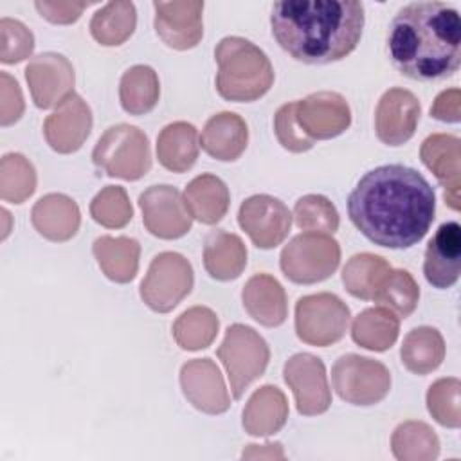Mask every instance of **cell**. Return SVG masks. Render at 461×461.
<instances>
[{
  "mask_svg": "<svg viewBox=\"0 0 461 461\" xmlns=\"http://www.w3.org/2000/svg\"><path fill=\"white\" fill-rule=\"evenodd\" d=\"M160 164L175 173L189 169L198 155V133L189 122L167 124L157 139Z\"/></svg>",
  "mask_w": 461,
  "mask_h": 461,
  "instance_id": "obj_23",
  "label": "cell"
},
{
  "mask_svg": "<svg viewBox=\"0 0 461 461\" xmlns=\"http://www.w3.org/2000/svg\"><path fill=\"white\" fill-rule=\"evenodd\" d=\"M295 119L310 139H331L351 122L346 99L335 92L312 94L295 104Z\"/></svg>",
  "mask_w": 461,
  "mask_h": 461,
  "instance_id": "obj_13",
  "label": "cell"
},
{
  "mask_svg": "<svg viewBox=\"0 0 461 461\" xmlns=\"http://www.w3.org/2000/svg\"><path fill=\"white\" fill-rule=\"evenodd\" d=\"M180 380L184 394L194 407L205 412H221L229 407L220 371L209 358L185 364L182 367Z\"/></svg>",
  "mask_w": 461,
  "mask_h": 461,
  "instance_id": "obj_20",
  "label": "cell"
},
{
  "mask_svg": "<svg viewBox=\"0 0 461 461\" xmlns=\"http://www.w3.org/2000/svg\"><path fill=\"white\" fill-rule=\"evenodd\" d=\"M184 203L189 214L202 223H216L229 207L227 185L212 175L196 176L184 193Z\"/></svg>",
  "mask_w": 461,
  "mask_h": 461,
  "instance_id": "obj_24",
  "label": "cell"
},
{
  "mask_svg": "<svg viewBox=\"0 0 461 461\" xmlns=\"http://www.w3.org/2000/svg\"><path fill=\"white\" fill-rule=\"evenodd\" d=\"M348 214L371 243L409 249L434 221L436 193L420 171L384 164L360 176L348 196Z\"/></svg>",
  "mask_w": 461,
  "mask_h": 461,
  "instance_id": "obj_1",
  "label": "cell"
},
{
  "mask_svg": "<svg viewBox=\"0 0 461 461\" xmlns=\"http://www.w3.org/2000/svg\"><path fill=\"white\" fill-rule=\"evenodd\" d=\"M420 299V288L407 270H387L380 279L373 301L398 317H407L414 312Z\"/></svg>",
  "mask_w": 461,
  "mask_h": 461,
  "instance_id": "obj_29",
  "label": "cell"
},
{
  "mask_svg": "<svg viewBox=\"0 0 461 461\" xmlns=\"http://www.w3.org/2000/svg\"><path fill=\"white\" fill-rule=\"evenodd\" d=\"M155 31L175 49H191L202 38L203 2H153Z\"/></svg>",
  "mask_w": 461,
  "mask_h": 461,
  "instance_id": "obj_17",
  "label": "cell"
},
{
  "mask_svg": "<svg viewBox=\"0 0 461 461\" xmlns=\"http://www.w3.org/2000/svg\"><path fill=\"white\" fill-rule=\"evenodd\" d=\"M148 230L158 238H180L191 227V216L180 193L171 185H153L139 198Z\"/></svg>",
  "mask_w": 461,
  "mask_h": 461,
  "instance_id": "obj_12",
  "label": "cell"
},
{
  "mask_svg": "<svg viewBox=\"0 0 461 461\" xmlns=\"http://www.w3.org/2000/svg\"><path fill=\"white\" fill-rule=\"evenodd\" d=\"M218 330V319L207 308H191L175 322L173 333L184 349L207 348Z\"/></svg>",
  "mask_w": 461,
  "mask_h": 461,
  "instance_id": "obj_33",
  "label": "cell"
},
{
  "mask_svg": "<svg viewBox=\"0 0 461 461\" xmlns=\"http://www.w3.org/2000/svg\"><path fill=\"white\" fill-rule=\"evenodd\" d=\"M353 340L362 348L384 351L398 337V319L384 308L364 310L353 322Z\"/></svg>",
  "mask_w": 461,
  "mask_h": 461,
  "instance_id": "obj_28",
  "label": "cell"
},
{
  "mask_svg": "<svg viewBox=\"0 0 461 461\" xmlns=\"http://www.w3.org/2000/svg\"><path fill=\"white\" fill-rule=\"evenodd\" d=\"M203 263L211 277L220 281L234 279L247 265V250L238 236L216 230L205 240Z\"/></svg>",
  "mask_w": 461,
  "mask_h": 461,
  "instance_id": "obj_25",
  "label": "cell"
},
{
  "mask_svg": "<svg viewBox=\"0 0 461 461\" xmlns=\"http://www.w3.org/2000/svg\"><path fill=\"white\" fill-rule=\"evenodd\" d=\"M214 58L220 65L216 88L229 101H254L268 92L274 70L265 52L252 41L238 36L223 38Z\"/></svg>",
  "mask_w": 461,
  "mask_h": 461,
  "instance_id": "obj_4",
  "label": "cell"
},
{
  "mask_svg": "<svg viewBox=\"0 0 461 461\" xmlns=\"http://www.w3.org/2000/svg\"><path fill=\"white\" fill-rule=\"evenodd\" d=\"M461 270V227L457 221H445L438 227L425 249V279L439 290L457 283Z\"/></svg>",
  "mask_w": 461,
  "mask_h": 461,
  "instance_id": "obj_15",
  "label": "cell"
},
{
  "mask_svg": "<svg viewBox=\"0 0 461 461\" xmlns=\"http://www.w3.org/2000/svg\"><path fill=\"white\" fill-rule=\"evenodd\" d=\"M420 103L412 92L403 88L387 90L376 108V135L389 146L407 142L420 121Z\"/></svg>",
  "mask_w": 461,
  "mask_h": 461,
  "instance_id": "obj_16",
  "label": "cell"
},
{
  "mask_svg": "<svg viewBox=\"0 0 461 461\" xmlns=\"http://www.w3.org/2000/svg\"><path fill=\"white\" fill-rule=\"evenodd\" d=\"M364 20V4L357 0H283L272 5L270 31L294 59L328 65L357 49Z\"/></svg>",
  "mask_w": 461,
  "mask_h": 461,
  "instance_id": "obj_2",
  "label": "cell"
},
{
  "mask_svg": "<svg viewBox=\"0 0 461 461\" xmlns=\"http://www.w3.org/2000/svg\"><path fill=\"white\" fill-rule=\"evenodd\" d=\"M285 380L294 389L301 414H321L330 407L326 371L321 358L299 353L285 364Z\"/></svg>",
  "mask_w": 461,
  "mask_h": 461,
  "instance_id": "obj_14",
  "label": "cell"
},
{
  "mask_svg": "<svg viewBox=\"0 0 461 461\" xmlns=\"http://www.w3.org/2000/svg\"><path fill=\"white\" fill-rule=\"evenodd\" d=\"M92 117L88 106L76 94L61 101V108L45 122V135L56 151L68 153L81 146L88 137Z\"/></svg>",
  "mask_w": 461,
  "mask_h": 461,
  "instance_id": "obj_19",
  "label": "cell"
},
{
  "mask_svg": "<svg viewBox=\"0 0 461 461\" xmlns=\"http://www.w3.org/2000/svg\"><path fill=\"white\" fill-rule=\"evenodd\" d=\"M90 211L94 220L106 227H122L131 220V205L128 203L124 189L117 185H108L101 191L94 198Z\"/></svg>",
  "mask_w": 461,
  "mask_h": 461,
  "instance_id": "obj_36",
  "label": "cell"
},
{
  "mask_svg": "<svg viewBox=\"0 0 461 461\" xmlns=\"http://www.w3.org/2000/svg\"><path fill=\"white\" fill-rule=\"evenodd\" d=\"M427 403L430 414L447 427H459V380L441 378L429 387Z\"/></svg>",
  "mask_w": 461,
  "mask_h": 461,
  "instance_id": "obj_35",
  "label": "cell"
},
{
  "mask_svg": "<svg viewBox=\"0 0 461 461\" xmlns=\"http://www.w3.org/2000/svg\"><path fill=\"white\" fill-rule=\"evenodd\" d=\"M36 9L41 13V16L49 18L50 22H56V23H70V22H76L81 14V11L85 7H88L90 4L86 2H79V4H74V2H67V4H47V2H36L34 4Z\"/></svg>",
  "mask_w": 461,
  "mask_h": 461,
  "instance_id": "obj_38",
  "label": "cell"
},
{
  "mask_svg": "<svg viewBox=\"0 0 461 461\" xmlns=\"http://www.w3.org/2000/svg\"><path fill=\"white\" fill-rule=\"evenodd\" d=\"M387 270H391V267L384 258L373 254H357L344 267L342 281L351 295L373 299V294Z\"/></svg>",
  "mask_w": 461,
  "mask_h": 461,
  "instance_id": "obj_32",
  "label": "cell"
},
{
  "mask_svg": "<svg viewBox=\"0 0 461 461\" xmlns=\"http://www.w3.org/2000/svg\"><path fill=\"white\" fill-rule=\"evenodd\" d=\"M421 160L445 187V202L459 211V139L436 133L423 140Z\"/></svg>",
  "mask_w": 461,
  "mask_h": 461,
  "instance_id": "obj_18",
  "label": "cell"
},
{
  "mask_svg": "<svg viewBox=\"0 0 461 461\" xmlns=\"http://www.w3.org/2000/svg\"><path fill=\"white\" fill-rule=\"evenodd\" d=\"M92 158L110 176L137 180L146 175L151 164L148 137L135 126H112L97 140Z\"/></svg>",
  "mask_w": 461,
  "mask_h": 461,
  "instance_id": "obj_5",
  "label": "cell"
},
{
  "mask_svg": "<svg viewBox=\"0 0 461 461\" xmlns=\"http://www.w3.org/2000/svg\"><path fill=\"white\" fill-rule=\"evenodd\" d=\"M238 221L256 247L272 249L288 234L292 218L281 200L268 194H256L241 203Z\"/></svg>",
  "mask_w": 461,
  "mask_h": 461,
  "instance_id": "obj_11",
  "label": "cell"
},
{
  "mask_svg": "<svg viewBox=\"0 0 461 461\" xmlns=\"http://www.w3.org/2000/svg\"><path fill=\"white\" fill-rule=\"evenodd\" d=\"M218 357L229 373L232 396L238 400L245 387L263 375L268 364V348L252 328L234 324L229 326Z\"/></svg>",
  "mask_w": 461,
  "mask_h": 461,
  "instance_id": "obj_7",
  "label": "cell"
},
{
  "mask_svg": "<svg viewBox=\"0 0 461 461\" xmlns=\"http://www.w3.org/2000/svg\"><path fill=\"white\" fill-rule=\"evenodd\" d=\"M295 104H297V101L286 103L277 110L274 128H276V135H277L281 146L290 149V151L299 153V151L310 149L313 146V139H310L301 130V126H297Z\"/></svg>",
  "mask_w": 461,
  "mask_h": 461,
  "instance_id": "obj_37",
  "label": "cell"
},
{
  "mask_svg": "<svg viewBox=\"0 0 461 461\" xmlns=\"http://www.w3.org/2000/svg\"><path fill=\"white\" fill-rule=\"evenodd\" d=\"M158 99V79L146 65L131 67L121 79V104L126 112L139 115L149 112Z\"/></svg>",
  "mask_w": 461,
  "mask_h": 461,
  "instance_id": "obj_31",
  "label": "cell"
},
{
  "mask_svg": "<svg viewBox=\"0 0 461 461\" xmlns=\"http://www.w3.org/2000/svg\"><path fill=\"white\" fill-rule=\"evenodd\" d=\"M94 254L104 274L119 283L131 281L137 272L139 243L131 238L103 236L94 241Z\"/></svg>",
  "mask_w": 461,
  "mask_h": 461,
  "instance_id": "obj_26",
  "label": "cell"
},
{
  "mask_svg": "<svg viewBox=\"0 0 461 461\" xmlns=\"http://www.w3.org/2000/svg\"><path fill=\"white\" fill-rule=\"evenodd\" d=\"M135 20L131 2H110L94 14L90 31L101 45H119L133 32Z\"/></svg>",
  "mask_w": 461,
  "mask_h": 461,
  "instance_id": "obj_30",
  "label": "cell"
},
{
  "mask_svg": "<svg viewBox=\"0 0 461 461\" xmlns=\"http://www.w3.org/2000/svg\"><path fill=\"white\" fill-rule=\"evenodd\" d=\"M241 297L250 317L265 326H279L286 319V299L283 286L267 274L250 277Z\"/></svg>",
  "mask_w": 461,
  "mask_h": 461,
  "instance_id": "obj_21",
  "label": "cell"
},
{
  "mask_svg": "<svg viewBox=\"0 0 461 461\" xmlns=\"http://www.w3.org/2000/svg\"><path fill=\"white\" fill-rule=\"evenodd\" d=\"M200 140L211 157L236 160L247 148V124L236 113H218L207 121Z\"/></svg>",
  "mask_w": 461,
  "mask_h": 461,
  "instance_id": "obj_22",
  "label": "cell"
},
{
  "mask_svg": "<svg viewBox=\"0 0 461 461\" xmlns=\"http://www.w3.org/2000/svg\"><path fill=\"white\" fill-rule=\"evenodd\" d=\"M349 308L333 294L306 295L295 306L297 337L312 346H328L342 339Z\"/></svg>",
  "mask_w": 461,
  "mask_h": 461,
  "instance_id": "obj_8",
  "label": "cell"
},
{
  "mask_svg": "<svg viewBox=\"0 0 461 461\" xmlns=\"http://www.w3.org/2000/svg\"><path fill=\"white\" fill-rule=\"evenodd\" d=\"M445 357L443 339L438 330L421 326L414 328L403 340L402 362L416 375H425L436 369Z\"/></svg>",
  "mask_w": 461,
  "mask_h": 461,
  "instance_id": "obj_27",
  "label": "cell"
},
{
  "mask_svg": "<svg viewBox=\"0 0 461 461\" xmlns=\"http://www.w3.org/2000/svg\"><path fill=\"white\" fill-rule=\"evenodd\" d=\"M295 221L304 230L335 232L339 227V214L333 203L321 194H308L295 203Z\"/></svg>",
  "mask_w": 461,
  "mask_h": 461,
  "instance_id": "obj_34",
  "label": "cell"
},
{
  "mask_svg": "<svg viewBox=\"0 0 461 461\" xmlns=\"http://www.w3.org/2000/svg\"><path fill=\"white\" fill-rule=\"evenodd\" d=\"M331 375L339 396L355 405L376 403L391 387V375L385 366L358 355L340 357Z\"/></svg>",
  "mask_w": 461,
  "mask_h": 461,
  "instance_id": "obj_9",
  "label": "cell"
},
{
  "mask_svg": "<svg viewBox=\"0 0 461 461\" xmlns=\"http://www.w3.org/2000/svg\"><path fill=\"white\" fill-rule=\"evenodd\" d=\"M340 259L339 243L324 234H299L281 252V270L294 283H315L330 277Z\"/></svg>",
  "mask_w": 461,
  "mask_h": 461,
  "instance_id": "obj_6",
  "label": "cell"
},
{
  "mask_svg": "<svg viewBox=\"0 0 461 461\" xmlns=\"http://www.w3.org/2000/svg\"><path fill=\"white\" fill-rule=\"evenodd\" d=\"M459 99H461V94L457 88L441 92L430 108V115L443 122H457L461 119Z\"/></svg>",
  "mask_w": 461,
  "mask_h": 461,
  "instance_id": "obj_39",
  "label": "cell"
},
{
  "mask_svg": "<svg viewBox=\"0 0 461 461\" xmlns=\"http://www.w3.org/2000/svg\"><path fill=\"white\" fill-rule=\"evenodd\" d=\"M461 20L445 2H411L398 9L387 29V58L405 77L439 81L459 68Z\"/></svg>",
  "mask_w": 461,
  "mask_h": 461,
  "instance_id": "obj_3",
  "label": "cell"
},
{
  "mask_svg": "<svg viewBox=\"0 0 461 461\" xmlns=\"http://www.w3.org/2000/svg\"><path fill=\"white\" fill-rule=\"evenodd\" d=\"M193 268L185 258L176 252L155 256L148 276L140 285V295L155 312H169L191 292Z\"/></svg>",
  "mask_w": 461,
  "mask_h": 461,
  "instance_id": "obj_10",
  "label": "cell"
}]
</instances>
